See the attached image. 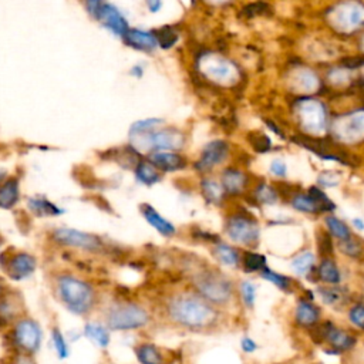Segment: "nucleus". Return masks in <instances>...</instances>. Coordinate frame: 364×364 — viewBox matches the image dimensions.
<instances>
[{"label": "nucleus", "mask_w": 364, "mask_h": 364, "mask_svg": "<svg viewBox=\"0 0 364 364\" xmlns=\"http://www.w3.org/2000/svg\"><path fill=\"white\" fill-rule=\"evenodd\" d=\"M154 309L158 321L178 332L209 335L223 325V310L204 299L190 285L164 290Z\"/></svg>", "instance_id": "f257e3e1"}, {"label": "nucleus", "mask_w": 364, "mask_h": 364, "mask_svg": "<svg viewBox=\"0 0 364 364\" xmlns=\"http://www.w3.org/2000/svg\"><path fill=\"white\" fill-rule=\"evenodd\" d=\"M53 298L71 314L91 317L100 312L104 296L99 286L70 269H55L49 276Z\"/></svg>", "instance_id": "f03ea898"}, {"label": "nucleus", "mask_w": 364, "mask_h": 364, "mask_svg": "<svg viewBox=\"0 0 364 364\" xmlns=\"http://www.w3.org/2000/svg\"><path fill=\"white\" fill-rule=\"evenodd\" d=\"M187 284L204 299L219 309L230 307L238 298L235 282L226 273L202 259H190L182 263Z\"/></svg>", "instance_id": "7ed1b4c3"}, {"label": "nucleus", "mask_w": 364, "mask_h": 364, "mask_svg": "<svg viewBox=\"0 0 364 364\" xmlns=\"http://www.w3.org/2000/svg\"><path fill=\"white\" fill-rule=\"evenodd\" d=\"M100 313L110 332H141L158 321L154 307L135 299H111L103 303Z\"/></svg>", "instance_id": "20e7f679"}, {"label": "nucleus", "mask_w": 364, "mask_h": 364, "mask_svg": "<svg viewBox=\"0 0 364 364\" xmlns=\"http://www.w3.org/2000/svg\"><path fill=\"white\" fill-rule=\"evenodd\" d=\"M48 239L56 248L88 255H106L110 251V245L103 237L67 226L53 227L48 232Z\"/></svg>", "instance_id": "39448f33"}, {"label": "nucleus", "mask_w": 364, "mask_h": 364, "mask_svg": "<svg viewBox=\"0 0 364 364\" xmlns=\"http://www.w3.org/2000/svg\"><path fill=\"white\" fill-rule=\"evenodd\" d=\"M223 234L231 244L239 248L253 249L260 242L262 227L251 211L238 208L226 214L223 220Z\"/></svg>", "instance_id": "423d86ee"}, {"label": "nucleus", "mask_w": 364, "mask_h": 364, "mask_svg": "<svg viewBox=\"0 0 364 364\" xmlns=\"http://www.w3.org/2000/svg\"><path fill=\"white\" fill-rule=\"evenodd\" d=\"M187 146V136L181 130L165 127L130 135V147L146 157L153 151H181Z\"/></svg>", "instance_id": "0eeeda50"}, {"label": "nucleus", "mask_w": 364, "mask_h": 364, "mask_svg": "<svg viewBox=\"0 0 364 364\" xmlns=\"http://www.w3.org/2000/svg\"><path fill=\"white\" fill-rule=\"evenodd\" d=\"M8 342L13 351L36 356L41 349L43 330L36 318L26 313L8 328Z\"/></svg>", "instance_id": "6e6552de"}, {"label": "nucleus", "mask_w": 364, "mask_h": 364, "mask_svg": "<svg viewBox=\"0 0 364 364\" xmlns=\"http://www.w3.org/2000/svg\"><path fill=\"white\" fill-rule=\"evenodd\" d=\"M295 115L300 130L309 136H322L329 130V113L323 102L303 97L295 104Z\"/></svg>", "instance_id": "1a4fd4ad"}, {"label": "nucleus", "mask_w": 364, "mask_h": 364, "mask_svg": "<svg viewBox=\"0 0 364 364\" xmlns=\"http://www.w3.org/2000/svg\"><path fill=\"white\" fill-rule=\"evenodd\" d=\"M197 67L202 77L218 85L231 87L239 81L241 74L235 63L214 52L201 55L198 57Z\"/></svg>", "instance_id": "9d476101"}, {"label": "nucleus", "mask_w": 364, "mask_h": 364, "mask_svg": "<svg viewBox=\"0 0 364 364\" xmlns=\"http://www.w3.org/2000/svg\"><path fill=\"white\" fill-rule=\"evenodd\" d=\"M330 27L340 34H351L364 26V4L361 0H342L328 12Z\"/></svg>", "instance_id": "9b49d317"}, {"label": "nucleus", "mask_w": 364, "mask_h": 364, "mask_svg": "<svg viewBox=\"0 0 364 364\" xmlns=\"http://www.w3.org/2000/svg\"><path fill=\"white\" fill-rule=\"evenodd\" d=\"M0 267L8 279L22 282L34 275L37 270V258L30 252L10 246L0 253Z\"/></svg>", "instance_id": "f8f14e48"}, {"label": "nucleus", "mask_w": 364, "mask_h": 364, "mask_svg": "<svg viewBox=\"0 0 364 364\" xmlns=\"http://www.w3.org/2000/svg\"><path fill=\"white\" fill-rule=\"evenodd\" d=\"M329 131L333 139L344 146H354L364 141V108L344 113L335 118Z\"/></svg>", "instance_id": "ddd939ff"}, {"label": "nucleus", "mask_w": 364, "mask_h": 364, "mask_svg": "<svg viewBox=\"0 0 364 364\" xmlns=\"http://www.w3.org/2000/svg\"><path fill=\"white\" fill-rule=\"evenodd\" d=\"M309 333L317 344L326 343L330 347V351L335 353H347L353 350L357 343V339L351 332L329 321L316 325Z\"/></svg>", "instance_id": "4468645a"}, {"label": "nucleus", "mask_w": 364, "mask_h": 364, "mask_svg": "<svg viewBox=\"0 0 364 364\" xmlns=\"http://www.w3.org/2000/svg\"><path fill=\"white\" fill-rule=\"evenodd\" d=\"M231 157V144L225 140L209 141L200 153L192 168L198 175H211L215 169L223 168Z\"/></svg>", "instance_id": "2eb2a0df"}, {"label": "nucleus", "mask_w": 364, "mask_h": 364, "mask_svg": "<svg viewBox=\"0 0 364 364\" xmlns=\"http://www.w3.org/2000/svg\"><path fill=\"white\" fill-rule=\"evenodd\" d=\"M219 181L227 198L245 197L252 190V179L249 174L241 167H223L219 172Z\"/></svg>", "instance_id": "dca6fc26"}, {"label": "nucleus", "mask_w": 364, "mask_h": 364, "mask_svg": "<svg viewBox=\"0 0 364 364\" xmlns=\"http://www.w3.org/2000/svg\"><path fill=\"white\" fill-rule=\"evenodd\" d=\"M134 354L140 364H175L176 353L171 349L153 342H141L135 344Z\"/></svg>", "instance_id": "f3484780"}, {"label": "nucleus", "mask_w": 364, "mask_h": 364, "mask_svg": "<svg viewBox=\"0 0 364 364\" xmlns=\"http://www.w3.org/2000/svg\"><path fill=\"white\" fill-rule=\"evenodd\" d=\"M295 325L300 329L310 330L322 322V309L314 303V299L304 295L298 299L293 309Z\"/></svg>", "instance_id": "a211bd4d"}, {"label": "nucleus", "mask_w": 364, "mask_h": 364, "mask_svg": "<svg viewBox=\"0 0 364 364\" xmlns=\"http://www.w3.org/2000/svg\"><path fill=\"white\" fill-rule=\"evenodd\" d=\"M164 175L179 172L188 168L190 161L181 151H153L146 155Z\"/></svg>", "instance_id": "6ab92c4d"}, {"label": "nucleus", "mask_w": 364, "mask_h": 364, "mask_svg": "<svg viewBox=\"0 0 364 364\" xmlns=\"http://www.w3.org/2000/svg\"><path fill=\"white\" fill-rule=\"evenodd\" d=\"M26 313L24 300L18 290L10 289L0 299V326L8 329L15 321Z\"/></svg>", "instance_id": "aec40b11"}, {"label": "nucleus", "mask_w": 364, "mask_h": 364, "mask_svg": "<svg viewBox=\"0 0 364 364\" xmlns=\"http://www.w3.org/2000/svg\"><path fill=\"white\" fill-rule=\"evenodd\" d=\"M289 84L295 93L302 96H312L321 88V78H318L314 70L309 67H298L292 71Z\"/></svg>", "instance_id": "412c9836"}, {"label": "nucleus", "mask_w": 364, "mask_h": 364, "mask_svg": "<svg viewBox=\"0 0 364 364\" xmlns=\"http://www.w3.org/2000/svg\"><path fill=\"white\" fill-rule=\"evenodd\" d=\"M140 214L143 215V218L147 220V223L154 227V230L164 238L171 239L175 238L178 235V230L176 226L165 216H162L157 208H154L153 205L144 202L140 205Z\"/></svg>", "instance_id": "4be33fe9"}, {"label": "nucleus", "mask_w": 364, "mask_h": 364, "mask_svg": "<svg viewBox=\"0 0 364 364\" xmlns=\"http://www.w3.org/2000/svg\"><path fill=\"white\" fill-rule=\"evenodd\" d=\"M211 253L220 266L230 267V269L241 267L242 251L239 249V246H237L234 244H227V242H223L222 239H219L211 245Z\"/></svg>", "instance_id": "5701e85b"}, {"label": "nucleus", "mask_w": 364, "mask_h": 364, "mask_svg": "<svg viewBox=\"0 0 364 364\" xmlns=\"http://www.w3.org/2000/svg\"><path fill=\"white\" fill-rule=\"evenodd\" d=\"M198 188L204 201L212 206H222L227 200L219 178H215L212 174L200 178Z\"/></svg>", "instance_id": "b1692460"}, {"label": "nucleus", "mask_w": 364, "mask_h": 364, "mask_svg": "<svg viewBox=\"0 0 364 364\" xmlns=\"http://www.w3.org/2000/svg\"><path fill=\"white\" fill-rule=\"evenodd\" d=\"M317 298L332 309H342L350 303V292L342 285H321L316 289Z\"/></svg>", "instance_id": "393cba45"}, {"label": "nucleus", "mask_w": 364, "mask_h": 364, "mask_svg": "<svg viewBox=\"0 0 364 364\" xmlns=\"http://www.w3.org/2000/svg\"><path fill=\"white\" fill-rule=\"evenodd\" d=\"M22 198L20 178L16 175H9V178L0 186V209L12 211L18 206Z\"/></svg>", "instance_id": "a878e982"}, {"label": "nucleus", "mask_w": 364, "mask_h": 364, "mask_svg": "<svg viewBox=\"0 0 364 364\" xmlns=\"http://www.w3.org/2000/svg\"><path fill=\"white\" fill-rule=\"evenodd\" d=\"M316 278L322 285H342L343 273L333 258H322L316 266Z\"/></svg>", "instance_id": "bb28decb"}, {"label": "nucleus", "mask_w": 364, "mask_h": 364, "mask_svg": "<svg viewBox=\"0 0 364 364\" xmlns=\"http://www.w3.org/2000/svg\"><path fill=\"white\" fill-rule=\"evenodd\" d=\"M253 202L256 205L263 206H272L281 202V194L278 191V187L275 184H269L266 181H259L252 186V190L249 191Z\"/></svg>", "instance_id": "cd10ccee"}, {"label": "nucleus", "mask_w": 364, "mask_h": 364, "mask_svg": "<svg viewBox=\"0 0 364 364\" xmlns=\"http://www.w3.org/2000/svg\"><path fill=\"white\" fill-rule=\"evenodd\" d=\"M132 172L135 175L136 182L147 188L157 186L158 182H161L164 178V174L153 162H150L146 157H143L139 162H136Z\"/></svg>", "instance_id": "c85d7f7f"}, {"label": "nucleus", "mask_w": 364, "mask_h": 364, "mask_svg": "<svg viewBox=\"0 0 364 364\" xmlns=\"http://www.w3.org/2000/svg\"><path fill=\"white\" fill-rule=\"evenodd\" d=\"M97 20H100L107 29H110L113 33H115L117 36L125 37V34L128 33V24L127 20L122 18V15L118 12L117 8H114L113 5H104L100 10V13L96 18Z\"/></svg>", "instance_id": "c756f323"}, {"label": "nucleus", "mask_w": 364, "mask_h": 364, "mask_svg": "<svg viewBox=\"0 0 364 364\" xmlns=\"http://www.w3.org/2000/svg\"><path fill=\"white\" fill-rule=\"evenodd\" d=\"M316 266H317V256L310 249H303L298 252L290 260V270L298 278L307 279L313 272L316 273Z\"/></svg>", "instance_id": "7c9ffc66"}, {"label": "nucleus", "mask_w": 364, "mask_h": 364, "mask_svg": "<svg viewBox=\"0 0 364 364\" xmlns=\"http://www.w3.org/2000/svg\"><path fill=\"white\" fill-rule=\"evenodd\" d=\"M27 209L37 218H55L64 214V209L44 195H34L27 200Z\"/></svg>", "instance_id": "2f4dec72"}, {"label": "nucleus", "mask_w": 364, "mask_h": 364, "mask_svg": "<svg viewBox=\"0 0 364 364\" xmlns=\"http://www.w3.org/2000/svg\"><path fill=\"white\" fill-rule=\"evenodd\" d=\"M289 205L300 212V214H306V215H318L323 214L322 206L318 205V202L316 201V198L309 192V191H299L296 190L289 198H288Z\"/></svg>", "instance_id": "473e14b6"}, {"label": "nucleus", "mask_w": 364, "mask_h": 364, "mask_svg": "<svg viewBox=\"0 0 364 364\" xmlns=\"http://www.w3.org/2000/svg\"><path fill=\"white\" fill-rule=\"evenodd\" d=\"M124 38H125L127 44L131 46V48L143 50V52H151L158 46L155 33L144 31L140 29H130Z\"/></svg>", "instance_id": "72a5a7b5"}, {"label": "nucleus", "mask_w": 364, "mask_h": 364, "mask_svg": "<svg viewBox=\"0 0 364 364\" xmlns=\"http://www.w3.org/2000/svg\"><path fill=\"white\" fill-rule=\"evenodd\" d=\"M83 335L102 350H106L111 343V333L104 323H85L83 328Z\"/></svg>", "instance_id": "f704fd0d"}, {"label": "nucleus", "mask_w": 364, "mask_h": 364, "mask_svg": "<svg viewBox=\"0 0 364 364\" xmlns=\"http://www.w3.org/2000/svg\"><path fill=\"white\" fill-rule=\"evenodd\" d=\"M323 222H325L326 231L333 237V239L346 241V239L353 237L351 226L344 219H342V218H339L333 214H328L325 216Z\"/></svg>", "instance_id": "c9c22d12"}, {"label": "nucleus", "mask_w": 364, "mask_h": 364, "mask_svg": "<svg viewBox=\"0 0 364 364\" xmlns=\"http://www.w3.org/2000/svg\"><path fill=\"white\" fill-rule=\"evenodd\" d=\"M267 266V258L263 253H259L253 249L242 251L241 269L245 273H260Z\"/></svg>", "instance_id": "e433bc0d"}, {"label": "nucleus", "mask_w": 364, "mask_h": 364, "mask_svg": "<svg viewBox=\"0 0 364 364\" xmlns=\"http://www.w3.org/2000/svg\"><path fill=\"white\" fill-rule=\"evenodd\" d=\"M260 279L272 284L273 286H276L279 290L282 292H292L293 290V286H295V282L290 276H286L284 275V273H279L276 270L270 269L269 266H266L260 273H259Z\"/></svg>", "instance_id": "4c0bfd02"}, {"label": "nucleus", "mask_w": 364, "mask_h": 364, "mask_svg": "<svg viewBox=\"0 0 364 364\" xmlns=\"http://www.w3.org/2000/svg\"><path fill=\"white\" fill-rule=\"evenodd\" d=\"M237 290H238V298L241 299V303L244 304V307L248 310H252L255 307L256 299H258V286L255 285V282L251 279L241 281L237 285Z\"/></svg>", "instance_id": "58836bf2"}, {"label": "nucleus", "mask_w": 364, "mask_h": 364, "mask_svg": "<svg viewBox=\"0 0 364 364\" xmlns=\"http://www.w3.org/2000/svg\"><path fill=\"white\" fill-rule=\"evenodd\" d=\"M337 249L342 255L353 260H360L364 258V244L354 235L346 241H337Z\"/></svg>", "instance_id": "ea45409f"}, {"label": "nucleus", "mask_w": 364, "mask_h": 364, "mask_svg": "<svg viewBox=\"0 0 364 364\" xmlns=\"http://www.w3.org/2000/svg\"><path fill=\"white\" fill-rule=\"evenodd\" d=\"M317 253L322 258H333L335 255V244L333 237L325 230L317 231Z\"/></svg>", "instance_id": "a19ab883"}, {"label": "nucleus", "mask_w": 364, "mask_h": 364, "mask_svg": "<svg viewBox=\"0 0 364 364\" xmlns=\"http://www.w3.org/2000/svg\"><path fill=\"white\" fill-rule=\"evenodd\" d=\"M347 318L354 329L364 332V302H351L347 310Z\"/></svg>", "instance_id": "79ce46f5"}, {"label": "nucleus", "mask_w": 364, "mask_h": 364, "mask_svg": "<svg viewBox=\"0 0 364 364\" xmlns=\"http://www.w3.org/2000/svg\"><path fill=\"white\" fill-rule=\"evenodd\" d=\"M52 342H53V347L57 353V357L60 360H66L70 356V347L59 326H53V329H52Z\"/></svg>", "instance_id": "37998d69"}, {"label": "nucleus", "mask_w": 364, "mask_h": 364, "mask_svg": "<svg viewBox=\"0 0 364 364\" xmlns=\"http://www.w3.org/2000/svg\"><path fill=\"white\" fill-rule=\"evenodd\" d=\"M314 198H316V201L318 202V205L322 206V211H323V214H333L335 211H336V204L329 198V195L323 191V188H321L318 186H313V187H309V190H307Z\"/></svg>", "instance_id": "c03bdc74"}, {"label": "nucleus", "mask_w": 364, "mask_h": 364, "mask_svg": "<svg viewBox=\"0 0 364 364\" xmlns=\"http://www.w3.org/2000/svg\"><path fill=\"white\" fill-rule=\"evenodd\" d=\"M342 184V174L335 169H325L317 175V186L321 188H337Z\"/></svg>", "instance_id": "a18cd8bd"}, {"label": "nucleus", "mask_w": 364, "mask_h": 364, "mask_svg": "<svg viewBox=\"0 0 364 364\" xmlns=\"http://www.w3.org/2000/svg\"><path fill=\"white\" fill-rule=\"evenodd\" d=\"M353 73L346 67H335L328 73V80L335 87H344L351 81Z\"/></svg>", "instance_id": "49530a36"}, {"label": "nucleus", "mask_w": 364, "mask_h": 364, "mask_svg": "<svg viewBox=\"0 0 364 364\" xmlns=\"http://www.w3.org/2000/svg\"><path fill=\"white\" fill-rule=\"evenodd\" d=\"M164 124V120L161 118H147V120H140L131 125L130 128V135L131 134H139V132H147L151 130H155Z\"/></svg>", "instance_id": "de8ad7c7"}, {"label": "nucleus", "mask_w": 364, "mask_h": 364, "mask_svg": "<svg viewBox=\"0 0 364 364\" xmlns=\"http://www.w3.org/2000/svg\"><path fill=\"white\" fill-rule=\"evenodd\" d=\"M249 141H251L252 148L259 154H265V153H269L272 150V141H270L269 136L265 135V134L256 132L251 136Z\"/></svg>", "instance_id": "09e8293b"}, {"label": "nucleus", "mask_w": 364, "mask_h": 364, "mask_svg": "<svg viewBox=\"0 0 364 364\" xmlns=\"http://www.w3.org/2000/svg\"><path fill=\"white\" fill-rule=\"evenodd\" d=\"M155 36L158 40V46H161L162 49H169L178 40V34L172 30V27H162L160 31L155 33Z\"/></svg>", "instance_id": "8fccbe9b"}, {"label": "nucleus", "mask_w": 364, "mask_h": 364, "mask_svg": "<svg viewBox=\"0 0 364 364\" xmlns=\"http://www.w3.org/2000/svg\"><path fill=\"white\" fill-rule=\"evenodd\" d=\"M269 172L272 176L278 179H286L288 178V164L282 158H273L269 164Z\"/></svg>", "instance_id": "3c124183"}, {"label": "nucleus", "mask_w": 364, "mask_h": 364, "mask_svg": "<svg viewBox=\"0 0 364 364\" xmlns=\"http://www.w3.org/2000/svg\"><path fill=\"white\" fill-rule=\"evenodd\" d=\"M8 364H37V360L31 354L13 351L8 360Z\"/></svg>", "instance_id": "603ef678"}, {"label": "nucleus", "mask_w": 364, "mask_h": 364, "mask_svg": "<svg viewBox=\"0 0 364 364\" xmlns=\"http://www.w3.org/2000/svg\"><path fill=\"white\" fill-rule=\"evenodd\" d=\"M241 350L245 354H253L255 351L259 350V344L255 342V339H252L251 336H244L241 339Z\"/></svg>", "instance_id": "864d4df0"}, {"label": "nucleus", "mask_w": 364, "mask_h": 364, "mask_svg": "<svg viewBox=\"0 0 364 364\" xmlns=\"http://www.w3.org/2000/svg\"><path fill=\"white\" fill-rule=\"evenodd\" d=\"M104 5H106L104 0H85L87 12L93 18H97V15L100 13V10Z\"/></svg>", "instance_id": "5fc2aeb1"}, {"label": "nucleus", "mask_w": 364, "mask_h": 364, "mask_svg": "<svg viewBox=\"0 0 364 364\" xmlns=\"http://www.w3.org/2000/svg\"><path fill=\"white\" fill-rule=\"evenodd\" d=\"M350 226L357 232H364V218H360V216L351 218Z\"/></svg>", "instance_id": "6e6d98bb"}, {"label": "nucleus", "mask_w": 364, "mask_h": 364, "mask_svg": "<svg viewBox=\"0 0 364 364\" xmlns=\"http://www.w3.org/2000/svg\"><path fill=\"white\" fill-rule=\"evenodd\" d=\"M147 6L150 12L157 13L162 8V0H147Z\"/></svg>", "instance_id": "4d7b16f0"}, {"label": "nucleus", "mask_w": 364, "mask_h": 364, "mask_svg": "<svg viewBox=\"0 0 364 364\" xmlns=\"http://www.w3.org/2000/svg\"><path fill=\"white\" fill-rule=\"evenodd\" d=\"M9 290H10V288L8 286L6 281L2 276H0V299H2Z\"/></svg>", "instance_id": "13d9d810"}, {"label": "nucleus", "mask_w": 364, "mask_h": 364, "mask_svg": "<svg viewBox=\"0 0 364 364\" xmlns=\"http://www.w3.org/2000/svg\"><path fill=\"white\" fill-rule=\"evenodd\" d=\"M9 178V174H8V169H5V168H2L0 167V186L4 184V182L6 181Z\"/></svg>", "instance_id": "bf43d9fd"}, {"label": "nucleus", "mask_w": 364, "mask_h": 364, "mask_svg": "<svg viewBox=\"0 0 364 364\" xmlns=\"http://www.w3.org/2000/svg\"><path fill=\"white\" fill-rule=\"evenodd\" d=\"M211 4H216V5H220V4H226V2H230V0H209Z\"/></svg>", "instance_id": "052dcab7"}, {"label": "nucleus", "mask_w": 364, "mask_h": 364, "mask_svg": "<svg viewBox=\"0 0 364 364\" xmlns=\"http://www.w3.org/2000/svg\"><path fill=\"white\" fill-rule=\"evenodd\" d=\"M361 76H363V78H364V66L361 67Z\"/></svg>", "instance_id": "680f3d73"}, {"label": "nucleus", "mask_w": 364, "mask_h": 364, "mask_svg": "<svg viewBox=\"0 0 364 364\" xmlns=\"http://www.w3.org/2000/svg\"><path fill=\"white\" fill-rule=\"evenodd\" d=\"M363 52H364V36H363Z\"/></svg>", "instance_id": "e2e57ef3"}]
</instances>
